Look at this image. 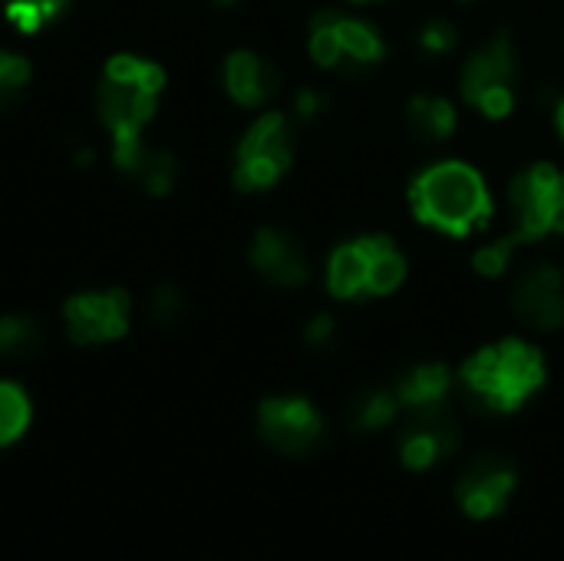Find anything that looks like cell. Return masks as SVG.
<instances>
[{"label": "cell", "mask_w": 564, "mask_h": 561, "mask_svg": "<svg viewBox=\"0 0 564 561\" xmlns=\"http://www.w3.org/2000/svg\"><path fill=\"white\" fill-rule=\"evenodd\" d=\"M544 387V357L525 341H499L476 351L459 370L463 403L476 413H515Z\"/></svg>", "instance_id": "cell-1"}, {"label": "cell", "mask_w": 564, "mask_h": 561, "mask_svg": "<svg viewBox=\"0 0 564 561\" xmlns=\"http://www.w3.org/2000/svg\"><path fill=\"white\" fill-rule=\"evenodd\" d=\"M409 202H413L419 221L432 224L436 232L456 235V239L482 229L492 211L482 175L476 169H469L466 162H439V166L426 169L413 182Z\"/></svg>", "instance_id": "cell-2"}, {"label": "cell", "mask_w": 564, "mask_h": 561, "mask_svg": "<svg viewBox=\"0 0 564 561\" xmlns=\"http://www.w3.org/2000/svg\"><path fill=\"white\" fill-rule=\"evenodd\" d=\"M508 202L515 208V242H538L544 235L564 232V175L538 162L515 175L508 188Z\"/></svg>", "instance_id": "cell-3"}, {"label": "cell", "mask_w": 564, "mask_h": 561, "mask_svg": "<svg viewBox=\"0 0 564 561\" xmlns=\"http://www.w3.org/2000/svg\"><path fill=\"white\" fill-rule=\"evenodd\" d=\"M258 432L281 456L307 460L327 446V423L304 397H268L258 406Z\"/></svg>", "instance_id": "cell-4"}, {"label": "cell", "mask_w": 564, "mask_h": 561, "mask_svg": "<svg viewBox=\"0 0 564 561\" xmlns=\"http://www.w3.org/2000/svg\"><path fill=\"white\" fill-rule=\"evenodd\" d=\"M459 449V419L449 403L406 410V423L396 436L400 463L409 473H426Z\"/></svg>", "instance_id": "cell-5"}, {"label": "cell", "mask_w": 564, "mask_h": 561, "mask_svg": "<svg viewBox=\"0 0 564 561\" xmlns=\"http://www.w3.org/2000/svg\"><path fill=\"white\" fill-rule=\"evenodd\" d=\"M518 489V469L515 460L508 453H499V449H486L476 460L466 463V469L456 479V502L459 509L476 519H499L512 496Z\"/></svg>", "instance_id": "cell-6"}, {"label": "cell", "mask_w": 564, "mask_h": 561, "mask_svg": "<svg viewBox=\"0 0 564 561\" xmlns=\"http://www.w3.org/2000/svg\"><path fill=\"white\" fill-rule=\"evenodd\" d=\"M512 310L535 330H557L564 324V278L554 265H531L512 281Z\"/></svg>", "instance_id": "cell-7"}, {"label": "cell", "mask_w": 564, "mask_h": 561, "mask_svg": "<svg viewBox=\"0 0 564 561\" xmlns=\"http://www.w3.org/2000/svg\"><path fill=\"white\" fill-rule=\"evenodd\" d=\"M66 327L76 344H102L120 341L130 330V294L106 291V294H76L66 301Z\"/></svg>", "instance_id": "cell-8"}, {"label": "cell", "mask_w": 564, "mask_h": 561, "mask_svg": "<svg viewBox=\"0 0 564 561\" xmlns=\"http://www.w3.org/2000/svg\"><path fill=\"white\" fill-rule=\"evenodd\" d=\"M515 83H518V60L508 34H495L463 63L459 86H463V99L473 106L492 89H515Z\"/></svg>", "instance_id": "cell-9"}, {"label": "cell", "mask_w": 564, "mask_h": 561, "mask_svg": "<svg viewBox=\"0 0 564 561\" xmlns=\"http://www.w3.org/2000/svg\"><path fill=\"white\" fill-rule=\"evenodd\" d=\"M99 117L117 139H136L156 117V93H146L136 83L106 80L99 86Z\"/></svg>", "instance_id": "cell-10"}, {"label": "cell", "mask_w": 564, "mask_h": 561, "mask_svg": "<svg viewBox=\"0 0 564 561\" xmlns=\"http://www.w3.org/2000/svg\"><path fill=\"white\" fill-rule=\"evenodd\" d=\"M252 265L274 284L281 288H297L307 281V255L301 242L284 235L281 229H261L252 245Z\"/></svg>", "instance_id": "cell-11"}, {"label": "cell", "mask_w": 564, "mask_h": 561, "mask_svg": "<svg viewBox=\"0 0 564 561\" xmlns=\"http://www.w3.org/2000/svg\"><path fill=\"white\" fill-rule=\"evenodd\" d=\"M224 83H229V93L235 96V102L252 109V106L268 102L278 93L281 76L274 70V63H268L265 57L238 50L229 57V63H224Z\"/></svg>", "instance_id": "cell-12"}, {"label": "cell", "mask_w": 564, "mask_h": 561, "mask_svg": "<svg viewBox=\"0 0 564 561\" xmlns=\"http://www.w3.org/2000/svg\"><path fill=\"white\" fill-rule=\"evenodd\" d=\"M370 271V239L347 242L333 252L327 268V288L333 297H364Z\"/></svg>", "instance_id": "cell-13"}, {"label": "cell", "mask_w": 564, "mask_h": 561, "mask_svg": "<svg viewBox=\"0 0 564 561\" xmlns=\"http://www.w3.org/2000/svg\"><path fill=\"white\" fill-rule=\"evenodd\" d=\"M449 390H453V374L442 364H419L393 383V393L403 410L449 403Z\"/></svg>", "instance_id": "cell-14"}, {"label": "cell", "mask_w": 564, "mask_h": 561, "mask_svg": "<svg viewBox=\"0 0 564 561\" xmlns=\"http://www.w3.org/2000/svg\"><path fill=\"white\" fill-rule=\"evenodd\" d=\"M291 156H294L291 130H287V120L281 117V112H268V117H261L238 146V159H268L281 172L291 166Z\"/></svg>", "instance_id": "cell-15"}, {"label": "cell", "mask_w": 564, "mask_h": 561, "mask_svg": "<svg viewBox=\"0 0 564 561\" xmlns=\"http://www.w3.org/2000/svg\"><path fill=\"white\" fill-rule=\"evenodd\" d=\"M406 123H409V130L419 139L442 143V139L453 136V130H456V109H453V102L442 99V96L419 93L406 106Z\"/></svg>", "instance_id": "cell-16"}, {"label": "cell", "mask_w": 564, "mask_h": 561, "mask_svg": "<svg viewBox=\"0 0 564 561\" xmlns=\"http://www.w3.org/2000/svg\"><path fill=\"white\" fill-rule=\"evenodd\" d=\"M400 400L393 387H367L347 403V423L357 432H377L400 416Z\"/></svg>", "instance_id": "cell-17"}, {"label": "cell", "mask_w": 564, "mask_h": 561, "mask_svg": "<svg viewBox=\"0 0 564 561\" xmlns=\"http://www.w3.org/2000/svg\"><path fill=\"white\" fill-rule=\"evenodd\" d=\"M406 261L390 239H370V271H367V294H390L403 284Z\"/></svg>", "instance_id": "cell-18"}, {"label": "cell", "mask_w": 564, "mask_h": 561, "mask_svg": "<svg viewBox=\"0 0 564 561\" xmlns=\"http://www.w3.org/2000/svg\"><path fill=\"white\" fill-rule=\"evenodd\" d=\"M44 344V327L34 317H4L0 320V357H30Z\"/></svg>", "instance_id": "cell-19"}, {"label": "cell", "mask_w": 564, "mask_h": 561, "mask_svg": "<svg viewBox=\"0 0 564 561\" xmlns=\"http://www.w3.org/2000/svg\"><path fill=\"white\" fill-rule=\"evenodd\" d=\"M30 426V400L17 383H0V446L17 442Z\"/></svg>", "instance_id": "cell-20"}, {"label": "cell", "mask_w": 564, "mask_h": 561, "mask_svg": "<svg viewBox=\"0 0 564 561\" xmlns=\"http://www.w3.org/2000/svg\"><path fill=\"white\" fill-rule=\"evenodd\" d=\"M106 80H117V83H136L139 89L146 93H156L165 86V73L162 66L149 63V60H139V57H130V53H120L112 57L109 66H106Z\"/></svg>", "instance_id": "cell-21"}, {"label": "cell", "mask_w": 564, "mask_h": 561, "mask_svg": "<svg viewBox=\"0 0 564 561\" xmlns=\"http://www.w3.org/2000/svg\"><path fill=\"white\" fill-rule=\"evenodd\" d=\"M63 4H66V0H11V4H8V17L24 34H37L50 17H57V11Z\"/></svg>", "instance_id": "cell-22"}, {"label": "cell", "mask_w": 564, "mask_h": 561, "mask_svg": "<svg viewBox=\"0 0 564 561\" xmlns=\"http://www.w3.org/2000/svg\"><path fill=\"white\" fill-rule=\"evenodd\" d=\"M136 179L152 192V195H165L172 188V179H175V162L169 153H146L139 169H136Z\"/></svg>", "instance_id": "cell-23"}, {"label": "cell", "mask_w": 564, "mask_h": 561, "mask_svg": "<svg viewBox=\"0 0 564 561\" xmlns=\"http://www.w3.org/2000/svg\"><path fill=\"white\" fill-rule=\"evenodd\" d=\"M30 80V66L27 60L14 57V53H0V109H4Z\"/></svg>", "instance_id": "cell-24"}, {"label": "cell", "mask_w": 564, "mask_h": 561, "mask_svg": "<svg viewBox=\"0 0 564 561\" xmlns=\"http://www.w3.org/2000/svg\"><path fill=\"white\" fill-rule=\"evenodd\" d=\"M512 248H515V235H512V239H502V242H495V245L479 248V252H476V258H473L476 271H479V275H486V278H499V275H505L508 258H512Z\"/></svg>", "instance_id": "cell-25"}, {"label": "cell", "mask_w": 564, "mask_h": 561, "mask_svg": "<svg viewBox=\"0 0 564 561\" xmlns=\"http://www.w3.org/2000/svg\"><path fill=\"white\" fill-rule=\"evenodd\" d=\"M456 40H459V34H456V27L449 24V21H432L419 34V47L426 53H449V50L456 47Z\"/></svg>", "instance_id": "cell-26"}, {"label": "cell", "mask_w": 564, "mask_h": 561, "mask_svg": "<svg viewBox=\"0 0 564 561\" xmlns=\"http://www.w3.org/2000/svg\"><path fill=\"white\" fill-rule=\"evenodd\" d=\"M149 310H152V317H156L159 324H175V320H182V314H185V297H182L175 288H159V291L152 294Z\"/></svg>", "instance_id": "cell-27"}, {"label": "cell", "mask_w": 564, "mask_h": 561, "mask_svg": "<svg viewBox=\"0 0 564 561\" xmlns=\"http://www.w3.org/2000/svg\"><path fill=\"white\" fill-rule=\"evenodd\" d=\"M294 109H297L301 120H314V117H320V112L327 109V96L320 89H301L294 96Z\"/></svg>", "instance_id": "cell-28"}, {"label": "cell", "mask_w": 564, "mask_h": 561, "mask_svg": "<svg viewBox=\"0 0 564 561\" xmlns=\"http://www.w3.org/2000/svg\"><path fill=\"white\" fill-rule=\"evenodd\" d=\"M304 337H307V344H314V347L327 344L330 337H333V317H327V314H317V317H314V320L307 324Z\"/></svg>", "instance_id": "cell-29"}, {"label": "cell", "mask_w": 564, "mask_h": 561, "mask_svg": "<svg viewBox=\"0 0 564 561\" xmlns=\"http://www.w3.org/2000/svg\"><path fill=\"white\" fill-rule=\"evenodd\" d=\"M557 130H561V136H564V99L557 102Z\"/></svg>", "instance_id": "cell-30"}, {"label": "cell", "mask_w": 564, "mask_h": 561, "mask_svg": "<svg viewBox=\"0 0 564 561\" xmlns=\"http://www.w3.org/2000/svg\"><path fill=\"white\" fill-rule=\"evenodd\" d=\"M218 4H235V0H218Z\"/></svg>", "instance_id": "cell-31"}]
</instances>
